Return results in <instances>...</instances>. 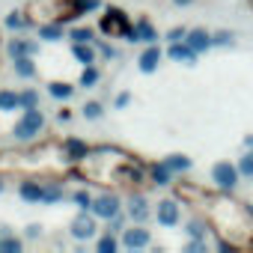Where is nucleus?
Returning a JSON list of instances; mask_svg holds the SVG:
<instances>
[{
  "label": "nucleus",
  "mask_w": 253,
  "mask_h": 253,
  "mask_svg": "<svg viewBox=\"0 0 253 253\" xmlns=\"http://www.w3.org/2000/svg\"><path fill=\"white\" fill-rule=\"evenodd\" d=\"M131 18L125 15L122 9H116V6H110L104 15H101V24H98V30L104 33V36H110V39H128V33H131Z\"/></svg>",
  "instance_id": "nucleus-1"
},
{
  "label": "nucleus",
  "mask_w": 253,
  "mask_h": 253,
  "mask_svg": "<svg viewBox=\"0 0 253 253\" xmlns=\"http://www.w3.org/2000/svg\"><path fill=\"white\" fill-rule=\"evenodd\" d=\"M42 125H45V113L39 107H27L24 116L15 122V140H33L39 131H42Z\"/></svg>",
  "instance_id": "nucleus-2"
},
{
  "label": "nucleus",
  "mask_w": 253,
  "mask_h": 253,
  "mask_svg": "<svg viewBox=\"0 0 253 253\" xmlns=\"http://www.w3.org/2000/svg\"><path fill=\"white\" fill-rule=\"evenodd\" d=\"M241 173H238V164H229V161H217L211 167V182L220 188V191H232L238 185Z\"/></svg>",
  "instance_id": "nucleus-3"
},
{
  "label": "nucleus",
  "mask_w": 253,
  "mask_h": 253,
  "mask_svg": "<svg viewBox=\"0 0 253 253\" xmlns=\"http://www.w3.org/2000/svg\"><path fill=\"white\" fill-rule=\"evenodd\" d=\"M89 211H92L98 220H110V217L122 214V203H119V197H116V194H101V197H95V200H92Z\"/></svg>",
  "instance_id": "nucleus-4"
},
{
  "label": "nucleus",
  "mask_w": 253,
  "mask_h": 253,
  "mask_svg": "<svg viewBox=\"0 0 253 253\" xmlns=\"http://www.w3.org/2000/svg\"><path fill=\"white\" fill-rule=\"evenodd\" d=\"M149 229L143 223H131L128 229H122V247L128 250H140V247H149Z\"/></svg>",
  "instance_id": "nucleus-5"
},
{
  "label": "nucleus",
  "mask_w": 253,
  "mask_h": 253,
  "mask_svg": "<svg viewBox=\"0 0 253 253\" xmlns=\"http://www.w3.org/2000/svg\"><path fill=\"white\" fill-rule=\"evenodd\" d=\"M155 217H158V223H161V226H167V229L179 226V220H182L179 203H176V200H161V203H158V209H155Z\"/></svg>",
  "instance_id": "nucleus-6"
},
{
  "label": "nucleus",
  "mask_w": 253,
  "mask_h": 253,
  "mask_svg": "<svg viewBox=\"0 0 253 253\" xmlns=\"http://www.w3.org/2000/svg\"><path fill=\"white\" fill-rule=\"evenodd\" d=\"M95 214L92 211H81L75 220H72V238H78V241H86V238H92L95 235Z\"/></svg>",
  "instance_id": "nucleus-7"
},
{
  "label": "nucleus",
  "mask_w": 253,
  "mask_h": 253,
  "mask_svg": "<svg viewBox=\"0 0 253 253\" xmlns=\"http://www.w3.org/2000/svg\"><path fill=\"white\" fill-rule=\"evenodd\" d=\"M125 209H128V217H131V223H143L152 211H149V200L143 197V194H131L128 197V203H125Z\"/></svg>",
  "instance_id": "nucleus-8"
},
{
  "label": "nucleus",
  "mask_w": 253,
  "mask_h": 253,
  "mask_svg": "<svg viewBox=\"0 0 253 253\" xmlns=\"http://www.w3.org/2000/svg\"><path fill=\"white\" fill-rule=\"evenodd\" d=\"M128 42H146V45H152V42H158V30H155L146 18H137V21L131 24Z\"/></svg>",
  "instance_id": "nucleus-9"
},
{
  "label": "nucleus",
  "mask_w": 253,
  "mask_h": 253,
  "mask_svg": "<svg viewBox=\"0 0 253 253\" xmlns=\"http://www.w3.org/2000/svg\"><path fill=\"white\" fill-rule=\"evenodd\" d=\"M161 57H164V51L158 48V42H152L143 54H140V60H137V69L143 72V75H152L158 66H161Z\"/></svg>",
  "instance_id": "nucleus-10"
},
{
  "label": "nucleus",
  "mask_w": 253,
  "mask_h": 253,
  "mask_svg": "<svg viewBox=\"0 0 253 253\" xmlns=\"http://www.w3.org/2000/svg\"><path fill=\"white\" fill-rule=\"evenodd\" d=\"M167 57H170V60H176V63H188V66H194L200 54H197V51H194V48H191L185 39H182V42H170V51H167Z\"/></svg>",
  "instance_id": "nucleus-11"
},
{
  "label": "nucleus",
  "mask_w": 253,
  "mask_h": 253,
  "mask_svg": "<svg viewBox=\"0 0 253 253\" xmlns=\"http://www.w3.org/2000/svg\"><path fill=\"white\" fill-rule=\"evenodd\" d=\"M185 42H188V45H191L197 54H203V51L214 48V45H211V33H209V30H203V27H197V30H188Z\"/></svg>",
  "instance_id": "nucleus-12"
},
{
  "label": "nucleus",
  "mask_w": 253,
  "mask_h": 253,
  "mask_svg": "<svg viewBox=\"0 0 253 253\" xmlns=\"http://www.w3.org/2000/svg\"><path fill=\"white\" fill-rule=\"evenodd\" d=\"M72 54L81 66H92L95 63V45L92 42H75L72 45Z\"/></svg>",
  "instance_id": "nucleus-13"
},
{
  "label": "nucleus",
  "mask_w": 253,
  "mask_h": 253,
  "mask_svg": "<svg viewBox=\"0 0 253 253\" xmlns=\"http://www.w3.org/2000/svg\"><path fill=\"white\" fill-rule=\"evenodd\" d=\"M39 39H45V42H63V24L60 21L39 24Z\"/></svg>",
  "instance_id": "nucleus-14"
},
{
  "label": "nucleus",
  "mask_w": 253,
  "mask_h": 253,
  "mask_svg": "<svg viewBox=\"0 0 253 253\" xmlns=\"http://www.w3.org/2000/svg\"><path fill=\"white\" fill-rule=\"evenodd\" d=\"M12 66H15V75H18V78H33V75H36V63H33L30 54L12 57Z\"/></svg>",
  "instance_id": "nucleus-15"
},
{
  "label": "nucleus",
  "mask_w": 253,
  "mask_h": 253,
  "mask_svg": "<svg viewBox=\"0 0 253 253\" xmlns=\"http://www.w3.org/2000/svg\"><path fill=\"white\" fill-rule=\"evenodd\" d=\"M164 164H167L173 173H188V170L194 167V161H191L188 155H182V152H173V155H167V158H164Z\"/></svg>",
  "instance_id": "nucleus-16"
},
{
  "label": "nucleus",
  "mask_w": 253,
  "mask_h": 253,
  "mask_svg": "<svg viewBox=\"0 0 253 253\" xmlns=\"http://www.w3.org/2000/svg\"><path fill=\"white\" fill-rule=\"evenodd\" d=\"M149 173H152V182H155V185H173V176H176L164 161L152 164V167H149Z\"/></svg>",
  "instance_id": "nucleus-17"
},
{
  "label": "nucleus",
  "mask_w": 253,
  "mask_h": 253,
  "mask_svg": "<svg viewBox=\"0 0 253 253\" xmlns=\"http://www.w3.org/2000/svg\"><path fill=\"white\" fill-rule=\"evenodd\" d=\"M36 51H39L36 42H27V39H12V42H9V54H12V57H24V54L33 57Z\"/></svg>",
  "instance_id": "nucleus-18"
},
{
  "label": "nucleus",
  "mask_w": 253,
  "mask_h": 253,
  "mask_svg": "<svg viewBox=\"0 0 253 253\" xmlns=\"http://www.w3.org/2000/svg\"><path fill=\"white\" fill-rule=\"evenodd\" d=\"M18 194H21V200H27V203H42V185H39V182H21Z\"/></svg>",
  "instance_id": "nucleus-19"
},
{
  "label": "nucleus",
  "mask_w": 253,
  "mask_h": 253,
  "mask_svg": "<svg viewBox=\"0 0 253 253\" xmlns=\"http://www.w3.org/2000/svg\"><path fill=\"white\" fill-rule=\"evenodd\" d=\"M48 92H51L54 98L66 101V98H72V95H75V86H72V84H66V81H51V84H48Z\"/></svg>",
  "instance_id": "nucleus-20"
},
{
  "label": "nucleus",
  "mask_w": 253,
  "mask_h": 253,
  "mask_svg": "<svg viewBox=\"0 0 253 253\" xmlns=\"http://www.w3.org/2000/svg\"><path fill=\"white\" fill-rule=\"evenodd\" d=\"M63 149L69 152V158H72V161H81V158H86V152H89V149H86V143H81L78 137H69V140L63 143Z\"/></svg>",
  "instance_id": "nucleus-21"
},
{
  "label": "nucleus",
  "mask_w": 253,
  "mask_h": 253,
  "mask_svg": "<svg viewBox=\"0 0 253 253\" xmlns=\"http://www.w3.org/2000/svg\"><path fill=\"white\" fill-rule=\"evenodd\" d=\"M63 200V185H42V203L45 206H54Z\"/></svg>",
  "instance_id": "nucleus-22"
},
{
  "label": "nucleus",
  "mask_w": 253,
  "mask_h": 253,
  "mask_svg": "<svg viewBox=\"0 0 253 253\" xmlns=\"http://www.w3.org/2000/svg\"><path fill=\"white\" fill-rule=\"evenodd\" d=\"M98 69H95V63L92 66H84V72H81V78H78V86H95L98 84Z\"/></svg>",
  "instance_id": "nucleus-23"
},
{
  "label": "nucleus",
  "mask_w": 253,
  "mask_h": 253,
  "mask_svg": "<svg viewBox=\"0 0 253 253\" xmlns=\"http://www.w3.org/2000/svg\"><path fill=\"white\" fill-rule=\"evenodd\" d=\"M185 232H188L191 238H206V220H203V217H191V220L185 223Z\"/></svg>",
  "instance_id": "nucleus-24"
},
{
  "label": "nucleus",
  "mask_w": 253,
  "mask_h": 253,
  "mask_svg": "<svg viewBox=\"0 0 253 253\" xmlns=\"http://www.w3.org/2000/svg\"><path fill=\"white\" fill-rule=\"evenodd\" d=\"M15 107H21V98H18V92H12V89H3V92H0V110H15Z\"/></svg>",
  "instance_id": "nucleus-25"
},
{
  "label": "nucleus",
  "mask_w": 253,
  "mask_h": 253,
  "mask_svg": "<svg viewBox=\"0 0 253 253\" xmlns=\"http://www.w3.org/2000/svg\"><path fill=\"white\" fill-rule=\"evenodd\" d=\"M238 173L244 176V179H253V149L247 146V152L238 158Z\"/></svg>",
  "instance_id": "nucleus-26"
},
{
  "label": "nucleus",
  "mask_w": 253,
  "mask_h": 253,
  "mask_svg": "<svg viewBox=\"0 0 253 253\" xmlns=\"http://www.w3.org/2000/svg\"><path fill=\"white\" fill-rule=\"evenodd\" d=\"M27 24H30V18H27L24 12H9V15H6V27H9V30H24Z\"/></svg>",
  "instance_id": "nucleus-27"
},
{
  "label": "nucleus",
  "mask_w": 253,
  "mask_h": 253,
  "mask_svg": "<svg viewBox=\"0 0 253 253\" xmlns=\"http://www.w3.org/2000/svg\"><path fill=\"white\" fill-rule=\"evenodd\" d=\"M116 247H119V241L113 238V232H104L98 238V253H116Z\"/></svg>",
  "instance_id": "nucleus-28"
},
{
  "label": "nucleus",
  "mask_w": 253,
  "mask_h": 253,
  "mask_svg": "<svg viewBox=\"0 0 253 253\" xmlns=\"http://www.w3.org/2000/svg\"><path fill=\"white\" fill-rule=\"evenodd\" d=\"M72 200L78 203V209H81V211H89V206H92V200H95V197H92L89 191H84V188H81V191H75V197H72Z\"/></svg>",
  "instance_id": "nucleus-29"
},
{
  "label": "nucleus",
  "mask_w": 253,
  "mask_h": 253,
  "mask_svg": "<svg viewBox=\"0 0 253 253\" xmlns=\"http://www.w3.org/2000/svg\"><path fill=\"white\" fill-rule=\"evenodd\" d=\"M92 36H95V33H92L89 27H75V30L69 33V39H72V42H95Z\"/></svg>",
  "instance_id": "nucleus-30"
},
{
  "label": "nucleus",
  "mask_w": 253,
  "mask_h": 253,
  "mask_svg": "<svg viewBox=\"0 0 253 253\" xmlns=\"http://www.w3.org/2000/svg\"><path fill=\"white\" fill-rule=\"evenodd\" d=\"M18 98H21V107L27 110V107H39V92L36 89H24V92H18Z\"/></svg>",
  "instance_id": "nucleus-31"
},
{
  "label": "nucleus",
  "mask_w": 253,
  "mask_h": 253,
  "mask_svg": "<svg viewBox=\"0 0 253 253\" xmlns=\"http://www.w3.org/2000/svg\"><path fill=\"white\" fill-rule=\"evenodd\" d=\"M0 250H3V253H21V241L12 238V235H3V238H0Z\"/></svg>",
  "instance_id": "nucleus-32"
},
{
  "label": "nucleus",
  "mask_w": 253,
  "mask_h": 253,
  "mask_svg": "<svg viewBox=\"0 0 253 253\" xmlns=\"http://www.w3.org/2000/svg\"><path fill=\"white\" fill-rule=\"evenodd\" d=\"M81 110H84V116H86V119H101V113H104V107H101L98 101H86Z\"/></svg>",
  "instance_id": "nucleus-33"
},
{
  "label": "nucleus",
  "mask_w": 253,
  "mask_h": 253,
  "mask_svg": "<svg viewBox=\"0 0 253 253\" xmlns=\"http://www.w3.org/2000/svg\"><path fill=\"white\" fill-rule=\"evenodd\" d=\"M211 45H232V33H229V30H217V33H211Z\"/></svg>",
  "instance_id": "nucleus-34"
},
{
  "label": "nucleus",
  "mask_w": 253,
  "mask_h": 253,
  "mask_svg": "<svg viewBox=\"0 0 253 253\" xmlns=\"http://www.w3.org/2000/svg\"><path fill=\"white\" fill-rule=\"evenodd\" d=\"M185 36H188V30H185V27H173V30H167V36H164V39H167V42H182Z\"/></svg>",
  "instance_id": "nucleus-35"
},
{
  "label": "nucleus",
  "mask_w": 253,
  "mask_h": 253,
  "mask_svg": "<svg viewBox=\"0 0 253 253\" xmlns=\"http://www.w3.org/2000/svg\"><path fill=\"white\" fill-rule=\"evenodd\" d=\"M95 48H98V54H101L104 60H113V57H116V48H113V45H104V42H95Z\"/></svg>",
  "instance_id": "nucleus-36"
},
{
  "label": "nucleus",
  "mask_w": 253,
  "mask_h": 253,
  "mask_svg": "<svg viewBox=\"0 0 253 253\" xmlns=\"http://www.w3.org/2000/svg\"><path fill=\"white\" fill-rule=\"evenodd\" d=\"M209 250V244H206V238H194L191 244H188V253H206Z\"/></svg>",
  "instance_id": "nucleus-37"
},
{
  "label": "nucleus",
  "mask_w": 253,
  "mask_h": 253,
  "mask_svg": "<svg viewBox=\"0 0 253 253\" xmlns=\"http://www.w3.org/2000/svg\"><path fill=\"white\" fill-rule=\"evenodd\" d=\"M24 235H27V238H39V235H42V223H30Z\"/></svg>",
  "instance_id": "nucleus-38"
},
{
  "label": "nucleus",
  "mask_w": 253,
  "mask_h": 253,
  "mask_svg": "<svg viewBox=\"0 0 253 253\" xmlns=\"http://www.w3.org/2000/svg\"><path fill=\"white\" fill-rule=\"evenodd\" d=\"M128 101H131V92H119L113 104H116V107H125V104H128Z\"/></svg>",
  "instance_id": "nucleus-39"
},
{
  "label": "nucleus",
  "mask_w": 253,
  "mask_h": 253,
  "mask_svg": "<svg viewBox=\"0 0 253 253\" xmlns=\"http://www.w3.org/2000/svg\"><path fill=\"white\" fill-rule=\"evenodd\" d=\"M69 116H72V113H69V110H66V107H63V110H57V119H60V122H66V119H69Z\"/></svg>",
  "instance_id": "nucleus-40"
},
{
  "label": "nucleus",
  "mask_w": 253,
  "mask_h": 253,
  "mask_svg": "<svg viewBox=\"0 0 253 253\" xmlns=\"http://www.w3.org/2000/svg\"><path fill=\"white\" fill-rule=\"evenodd\" d=\"M191 3H194V0H173V6H182V9H185V6H191Z\"/></svg>",
  "instance_id": "nucleus-41"
},
{
  "label": "nucleus",
  "mask_w": 253,
  "mask_h": 253,
  "mask_svg": "<svg viewBox=\"0 0 253 253\" xmlns=\"http://www.w3.org/2000/svg\"><path fill=\"white\" fill-rule=\"evenodd\" d=\"M244 143H247V146H250V149H253V134H250V137H247V140H244Z\"/></svg>",
  "instance_id": "nucleus-42"
},
{
  "label": "nucleus",
  "mask_w": 253,
  "mask_h": 253,
  "mask_svg": "<svg viewBox=\"0 0 253 253\" xmlns=\"http://www.w3.org/2000/svg\"><path fill=\"white\" fill-rule=\"evenodd\" d=\"M0 191H3V179H0Z\"/></svg>",
  "instance_id": "nucleus-43"
}]
</instances>
